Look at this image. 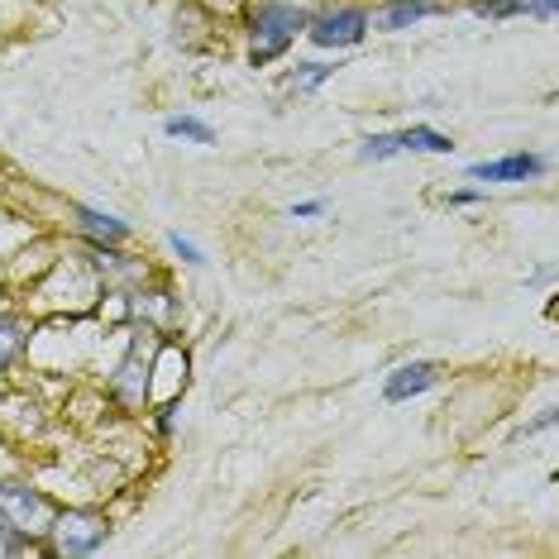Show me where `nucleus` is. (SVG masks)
I'll use <instances>...</instances> for the list:
<instances>
[{"label": "nucleus", "mask_w": 559, "mask_h": 559, "mask_svg": "<svg viewBox=\"0 0 559 559\" xmlns=\"http://www.w3.org/2000/svg\"><path fill=\"white\" fill-rule=\"evenodd\" d=\"M311 10L292 5V0H259V5L245 10V53L249 68H269L287 53L292 44L307 34Z\"/></svg>", "instance_id": "f257e3e1"}, {"label": "nucleus", "mask_w": 559, "mask_h": 559, "mask_svg": "<svg viewBox=\"0 0 559 559\" xmlns=\"http://www.w3.org/2000/svg\"><path fill=\"white\" fill-rule=\"evenodd\" d=\"M110 516L92 502H78V507H58L53 526L44 536V550L53 559H82V555H96L100 545L110 540Z\"/></svg>", "instance_id": "f03ea898"}, {"label": "nucleus", "mask_w": 559, "mask_h": 559, "mask_svg": "<svg viewBox=\"0 0 559 559\" xmlns=\"http://www.w3.org/2000/svg\"><path fill=\"white\" fill-rule=\"evenodd\" d=\"M58 498H48L39 483L29 478H0V521H10V526L20 531L24 540H44L48 526H53L58 516Z\"/></svg>", "instance_id": "7ed1b4c3"}, {"label": "nucleus", "mask_w": 559, "mask_h": 559, "mask_svg": "<svg viewBox=\"0 0 559 559\" xmlns=\"http://www.w3.org/2000/svg\"><path fill=\"white\" fill-rule=\"evenodd\" d=\"M368 34V10L354 5V0H330L325 10H316L307 24V39L325 53H345V48H359Z\"/></svg>", "instance_id": "20e7f679"}, {"label": "nucleus", "mask_w": 559, "mask_h": 559, "mask_svg": "<svg viewBox=\"0 0 559 559\" xmlns=\"http://www.w3.org/2000/svg\"><path fill=\"white\" fill-rule=\"evenodd\" d=\"M130 297V321L134 325H148L158 330V335H168V330L177 325V292L168 283H139L134 292H124Z\"/></svg>", "instance_id": "39448f33"}, {"label": "nucleus", "mask_w": 559, "mask_h": 559, "mask_svg": "<svg viewBox=\"0 0 559 559\" xmlns=\"http://www.w3.org/2000/svg\"><path fill=\"white\" fill-rule=\"evenodd\" d=\"M72 230L86 249H120L124 239H130V225L120 221V215L110 211H96V206H82V201H72Z\"/></svg>", "instance_id": "423d86ee"}, {"label": "nucleus", "mask_w": 559, "mask_h": 559, "mask_svg": "<svg viewBox=\"0 0 559 559\" xmlns=\"http://www.w3.org/2000/svg\"><path fill=\"white\" fill-rule=\"evenodd\" d=\"M550 163L540 154H502V158H483L468 168L474 182H531V177H540Z\"/></svg>", "instance_id": "0eeeda50"}, {"label": "nucleus", "mask_w": 559, "mask_h": 559, "mask_svg": "<svg viewBox=\"0 0 559 559\" xmlns=\"http://www.w3.org/2000/svg\"><path fill=\"white\" fill-rule=\"evenodd\" d=\"M440 383V368L436 364H426V359H412V364H397L388 373V383H383V397L397 406V402H412V397H421V392H430Z\"/></svg>", "instance_id": "6e6552de"}, {"label": "nucleus", "mask_w": 559, "mask_h": 559, "mask_svg": "<svg viewBox=\"0 0 559 559\" xmlns=\"http://www.w3.org/2000/svg\"><path fill=\"white\" fill-rule=\"evenodd\" d=\"M34 345V321L20 311H0V373H10Z\"/></svg>", "instance_id": "1a4fd4ad"}, {"label": "nucleus", "mask_w": 559, "mask_h": 559, "mask_svg": "<svg viewBox=\"0 0 559 559\" xmlns=\"http://www.w3.org/2000/svg\"><path fill=\"white\" fill-rule=\"evenodd\" d=\"M436 0H416V5H383L378 15H368V29H388V34H402V29H412V24H421L436 15Z\"/></svg>", "instance_id": "9d476101"}, {"label": "nucleus", "mask_w": 559, "mask_h": 559, "mask_svg": "<svg viewBox=\"0 0 559 559\" xmlns=\"http://www.w3.org/2000/svg\"><path fill=\"white\" fill-rule=\"evenodd\" d=\"M402 154H454V139L436 130V124H412V130L397 134Z\"/></svg>", "instance_id": "9b49d317"}, {"label": "nucleus", "mask_w": 559, "mask_h": 559, "mask_svg": "<svg viewBox=\"0 0 559 559\" xmlns=\"http://www.w3.org/2000/svg\"><path fill=\"white\" fill-rule=\"evenodd\" d=\"M340 72V62H325V58H311V62H297V68L287 72V92H297V96H311V92H321V86L330 82Z\"/></svg>", "instance_id": "f8f14e48"}, {"label": "nucleus", "mask_w": 559, "mask_h": 559, "mask_svg": "<svg viewBox=\"0 0 559 559\" xmlns=\"http://www.w3.org/2000/svg\"><path fill=\"white\" fill-rule=\"evenodd\" d=\"M163 130H168V139H187V144H215V130L197 116H168Z\"/></svg>", "instance_id": "ddd939ff"}, {"label": "nucleus", "mask_w": 559, "mask_h": 559, "mask_svg": "<svg viewBox=\"0 0 559 559\" xmlns=\"http://www.w3.org/2000/svg\"><path fill=\"white\" fill-rule=\"evenodd\" d=\"M359 154H364L368 163H383V158H392V154H402V144H397V134H368Z\"/></svg>", "instance_id": "4468645a"}, {"label": "nucleus", "mask_w": 559, "mask_h": 559, "mask_svg": "<svg viewBox=\"0 0 559 559\" xmlns=\"http://www.w3.org/2000/svg\"><path fill=\"white\" fill-rule=\"evenodd\" d=\"M168 249L187 263V269H201V263H206V253H201V249L192 245V239H182V235H168Z\"/></svg>", "instance_id": "2eb2a0df"}, {"label": "nucleus", "mask_w": 559, "mask_h": 559, "mask_svg": "<svg viewBox=\"0 0 559 559\" xmlns=\"http://www.w3.org/2000/svg\"><path fill=\"white\" fill-rule=\"evenodd\" d=\"M311 215H325V201H292V221H311Z\"/></svg>", "instance_id": "dca6fc26"}, {"label": "nucleus", "mask_w": 559, "mask_h": 559, "mask_svg": "<svg viewBox=\"0 0 559 559\" xmlns=\"http://www.w3.org/2000/svg\"><path fill=\"white\" fill-rule=\"evenodd\" d=\"M483 192H474V187H460V192H450L444 197V206H478Z\"/></svg>", "instance_id": "f3484780"}, {"label": "nucleus", "mask_w": 559, "mask_h": 559, "mask_svg": "<svg viewBox=\"0 0 559 559\" xmlns=\"http://www.w3.org/2000/svg\"><path fill=\"white\" fill-rule=\"evenodd\" d=\"M555 10H559V0H531V20H545V24H550Z\"/></svg>", "instance_id": "a211bd4d"}, {"label": "nucleus", "mask_w": 559, "mask_h": 559, "mask_svg": "<svg viewBox=\"0 0 559 559\" xmlns=\"http://www.w3.org/2000/svg\"><path fill=\"white\" fill-rule=\"evenodd\" d=\"M550 426H555V412H545L540 421H531V426H526V436H536V430H550Z\"/></svg>", "instance_id": "6ab92c4d"}, {"label": "nucleus", "mask_w": 559, "mask_h": 559, "mask_svg": "<svg viewBox=\"0 0 559 559\" xmlns=\"http://www.w3.org/2000/svg\"><path fill=\"white\" fill-rule=\"evenodd\" d=\"M383 5H416V0H383Z\"/></svg>", "instance_id": "aec40b11"}]
</instances>
